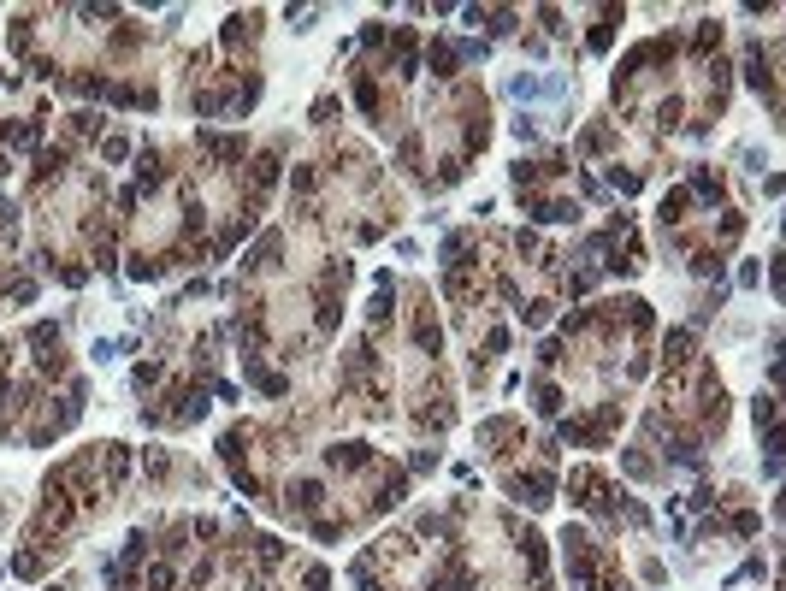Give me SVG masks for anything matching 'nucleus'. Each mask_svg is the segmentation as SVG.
I'll list each match as a JSON object with an SVG mask.
<instances>
[{
    "instance_id": "nucleus-1",
    "label": "nucleus",
    "mask_w": 786,
    "mask_h": 591,
    "mask_svg": "<svg viewBox=\"0 0 786 591\" xmlns=\"http://www.w3.org/2000/svg\"><path fill=\"white\" fill-rule=\"evenodd\" d=\"M509 491H514L521 503H532V508H538V503H550V473H521V479H514Z\"/></svg>"
},
{
    "instance_id": "nucleus-2",
    "label": "nucleus",
    "mask_w": 786,
    "mask_h": 591,
    "mask_svg": "<svg viewBox=\"0 0 786 591\" xmlns=\"http://www.w3.org/2000/svg\"><path fill=\"white\" fill-rule=\"evenodd\" d=\"M686 349H692V332H668V361H686Z\"/></svg>"
}]
</instances>
